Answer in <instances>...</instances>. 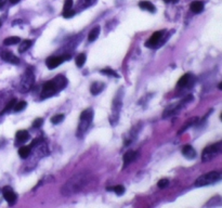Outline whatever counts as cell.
Instances as JSON below:
<instances>
[{
    "mask_svg": "<svg viewBox=\"0 0 222 208\" xmlns=\"http://www.w3.org/2000/svg\"><path fill=\"white\" fill-rule=\"evenodd\" d=\"M91 178V172L88 171L79 172V174H75L62 185L61 194L65 196V197H70V196H73L74 194H77L90 183Z\"/></svg>",
    "mask_w": 222,
    "mask_h": 208,
    "instance_id": "obj_1",
    "label": "cell"
},
{
    "mask_svg": "<svg viewBox=\"0 0 222 208\" xmlns=\"http://www.w3.org/2000/svg\"><path fill=\"white\" fill-rule=\"evenodd\" d=\"M66 84H67L66 78L63 76V75H58L56 77H54L53 80H50V81L46 82V84L44 85V87H42V92H41L42 99L51 96H53V94H55L56 92L61 91L62 89H64Z\"/></svg>",
    "mask_w": 222,
    "mask_h": 208,
    "instance_id": "obj_2",
    "label": "cell"
},
{
    "mask_svg": "<svg viewBox=\"0 0 222 208\" xmlns=\"http://www.w3.org/2000/svg\"><path fill=\"white\" fill-rule=\"evenodd\" d=\"M92 119H93V110L92 108H87L80 115V119H79V125H78V129H77V136L79 138L85 136V133L87 132V130L90 127Z\"/></svg>",
    "mask_w": 222,
    "mask_h": 208,
    "instance_id": "obj_3",
    "label": "cell"
},
{
    "mask_svg": "<svg viewBox=\"0 0 222 208\" xmlns=\"http://www.w3.org/2000/svg\"><path fill=\"white\" fill-rule=\"evenodd\" d=\"M221 180V174L219 171H210L207 174H202L198 177L195 181V186L199 188V186H205L209 185V184L216 183L217 181Z\"/></svg>",
    "mask_w": 222,
    "mask_h": 208,
    "instance_id": "obj_4",
    "label": "cell"
},
{
    "mask_svg": "<svg viewBox=\"0 0 222 208\" xmlns=\"http://www.w3.org/2000/svg\"><path fill=\"white\" fill-rule=\"evenodd\" d=\"M221 144H222L221 141H219V142L211 144V145H208L207 148H205V150L203 151L202 153L203 162H209V160H211L214 157H216L221 151Z\"/></svg>",
    "mask_w": 222,
    "mask_h": 208,
    "instance_id": "obj_5",
    "label": "cell"
},
{
    "mask_svg": "<svg viewBox=\"0 0 222 208\" xmlns=\"http://www.w3.org/2000/svg\"><path fill=\"white\" fill-rule=\"evenodd\" d=\"M34 74L30 72L29 70H26V73L24 74V76L22 78V81H21V91L22 92H27L32 88L33 84H34Z\"/></svg>",
    "mask_w": 222,
    "mask_h": 208,
    "instance_id": "obj_6",
    "label": "cell"
},
{
    "mask_svg": "<svg viewBox=\"0 0 222 208\" xmlns=\"http://www.w3.org/2000/svg\"><path fill=\"white\" fill-rule=\"evenodd\" d=\"M70 58V54H64V55H62V56H51V58L47 59L46 64L50 70H53V68L60 66L64 61L68 60Z\"/></svg>",
    "mask_w": 222,
    "mask_h": 208,
    "instance_id": "obj_7",
    "label": "cell"
},
{
    "mask_svg": "<svg viewBox=\"0 0 222 208\" xmlns=\"http://www.w3.org/2000/svg\"><path fill=\"white\" fill-rule=\"evenodd\" d=\"M165 30H157L155 32L150 38L147 39V41L145 42V46L147 48H155L159 44V42L162 41V38L164 37Z\"/></svg>",
    "mask_w": 222,
    "mask_h": 208,
    "instance_id": "obj_8",
    "label": "cell"
},
{
    "mask_svg": "<svg viewBox=\"0 0 222 208\" xmlns=\"http://www.w3.org/2000/svg\"><path fill=\"white\" fill-rule=\"evenodd\" d=\"M2 194H3L4 200H7V203H8L10 206H12V205H14L16 203L18 195H16V193L12 190L11 186H4V188L2 189Z\"/></svg>",
    "mask_w": 222,
    "mask_h": 208,
    "instance_id": "obj_9",
    "label": "cell"
},
{
    "mask_svg": "<svg viewBox=\"0 0 222 208\" xmlns=\"http://www.w3.org/2000/svg\"><path fill=\"white\" fill-rule=\"evenodd\" d=\"M0 55H1L2 60L8 63H11V64H18V63H20L18 58H16L11 51H2Z\"/></svg>",
    "mask_w": 222,
    "mask_h": 208,
    "instance_id": "obj_10",
    "label": "cell"
},
{
    "mask_svg": "<svg viewBox=\"0 0 222 208\" xmlns=\"http://www.w3.org/2000/svg\"><path fill=\"white\" fill-rule=\"evenodd\" d=\"M192 80H193V76L191 74H185L183 75L182 77L179 79L178 84H177V86H178V88H184V87H188V85L192 84Z\"/></svg>",
    "mask_w": 222,
    "mask_h": 208,
    "instance_id": "obj_11",
    "label": "cell"
},
{
    "mask_svg": "<svg viewBox=\"0 0 222 208\" xmlns=\"http://www.w3.org/2000/svg\"><path fill=\"white\" fill-rule=\"evenodd\" d=\"M136 158H137V152H134V151H128V152L125 153L124 158H122L124 159V168L129 166V164H131Z\"/></svg>",
    "mask_w": 222,
    "mask_h": 208,
    "instance_id": "obj_12",
    "label": "cell"
},
{
    "mask_svg": "<svg viewBox=\"0 0 222 208\" xmlns=\"http://www.w3.org/2000/svg\"><path fill=\"white\" fill-rule=\"evenodd\" d=\"M182 154L188 159H193L196 156V151L192 145H184L182 148Z\"/></svg>",
    "mask_w": 222,
    "mask_h": 208,
    "instance_id": "obj_13",
    "label": "cell"
},
{
    "mask_svg": "<svg viewBox=\"0 0 222 208\" xmlns=\"http://www.w3.org/2000/svg\"><path fill=\"white\" fill-rule=\"evenodd\" d=\"M103 89H104V84H103V82H100V81H96L91 85L90 92L93 94V96H96V94L100 93Z\"/></svg>",
    "mask_w": 222,
    "mask_h": 208,
    "instance_id": "obj_14",
    "label": "cell"
},
{
    "mask_svg": "<svg viewBox=\"0 0 222 208\" xmlns=\"http://www.w3.org/2000/svg\"><path fill=\"white\" fill-rule=\"evenodd\" d=\"M139 7L143 10H146L148 12H152L154 13L155 12V6L152 3V2L147 1V0H142V1L139 2Z\"/></svg>",
    "mask_w": 222,
    "mask_h": 208,
    "instance_id": "obj_15",
    "label": "cell"
},
{
    "mask_svg": "<svg viewBox=\"0 0 222 208\" xmlns=\"http://www.w3.org/2000/svg\"><path fill=\"white\" fill-rule=\"evenodd\" d=\"M15 138L18 142H25L29 139V133L26 130H18L15 134Z\"/></svg>",
    "mask_w": 222,
    "mask_h": 208,
    "instance_id": "obj_16",
    "label": "cell"
},
{
    "mask_svg": "<svg viewBox=\"0 0 222 208\" xmlns=\"http://www.w3.org/2000/svg\"><path fill=\"white\" fill-rule=\"evenodd\" d=\"M190 9L193 13H200L204 10V3L202 1H193L190 6Z\"/></svg>",
    "mask_w": 222,
    "mask_h": 208,
    "instance_id": "obj_17",
    "label": "cell"
},
{
    "mask_svg": "<svg viewBox=\"0 0 222 208\" xmlns=\"http://www.w3.org/2000/svg\"><path fill=\"white\" fill-rule=\"evenodd\" d=\"M99 35H100V26H96V27L92 28L90 33H89L88 40L89 41H94V40H96V38L99 37Z\"/></svg>",
    "mask_w": 222,
    "mask_h": 208,
    "instance_id": "obj_18",
    "label": "cell"
},
{
    "mask_svg": "<svg viewBox=\"0 0 222 208\" xmlns=\"http://www.w3.org/2000/svg\"><path fill=\"white\" fill-rule=\"evenodd\" d=\"M21 41V38L18 36H11V37H8L3 40V44L6 46H11V44H20Z\"/></svg>",
    "mask_w": 222,
    "mask_h": 208,
    "instance_id": "obj_19",
    "label": "cell"
},
{
    "mask_svg": "<svg viewBox=\"0 0 222 208\" xmlns=\"http://www.w3.org/2000/svg\"><path fill=\"white\" fill-rule=\"evenodd\" d=\"M197 120H198L197 117H192V118H190L188 120H186V122L182 126V128H181V130L179 131V133H182V132H184L188 128H190L192 125H194L195 122H197Z\"/></svg>",
    "mask_w": 222,
    "mask_h": 208,
    "instance_id": "obj_20",
    "label": "cell"
},
{
    "mask_svg": "<svg viewBox=\"0 0 222 208\" xmlns=\"http://www.w3.org/2000/svg\"><path fill=\"white\" fill-rule=\"evenodd\" d=\"M30 148L29 146H21L18 148V155L21 156L22 158H27L30 154Z\"/></svg>",
    "mask_w": 222,
    "mask_h": 208,
    "instance_id": "obj_21",
    "label": "cell"
},
{
    "mask_svg": "<svg viewBox=\"0 0 222 208\" xmlns=\"http://www.w3.org/2000/svg\"><path fill=\"white\" fill-rule=\"evenodd\" d=\"M33 44V41L32 40H24V41L21 44V46L18 47V52H21V53H23V52H25L26 50L30 48V46Z\"/></svg>",
    "mask_w": 222,
    "mask_h": 208,
    "instance_id": "obj_22",
    "label": "cell"
},
{
    "mask_svg": "<svg viewBox=\"0 0 222 208\" xmlns=\"http://www.w3.org/2000/svg\"><path fill=\"white\" fill-rule=\"evenodd\" d=\"M86 59H87V56H86V54H85V53L78 54V55H77V58H76V65L78 66V67H81V66H84L85 62H86Z\"/></svg>",
    "mask_w": 222,
    "mask_h": 208,
    "instance_id": "obj_23",
    "label": "cell"
},
{
    "mask_svg": "<svg viewBox=\"0 0 222 208\" xmlns=\"http://www.w3.org/2000/svg\"><path fill=\"white\" fill-rule=\"evenodd\" d=\"M63 119H64V115L58 114V115H54V116L51 117V122L54 125H56V124H60L61 122H63Z\"/></svg>",
    "mask_w": 222,
    "mask_h": 208,
    "instance_id": "obj_24",
    "label": "cell"
},
{
    "mask_svg": "<svg viewBox=\"0 0 222 208\" xmlns=\"http://www.w3.org/2000/svg\"><path fill=\"white\" fill-rule=\"evenodd\" d=\"M25 107H26V102H25V101H21V102L14 104L13 110L15 111V112H20V111L24 110Z\"/></svg>",
    "mask_w": 222,
    "mask_h": 208,
    "instance_id": "obj_25",
    "label": "cell"
},
{
    "mask_svg": "<svg viewBox=\"0 0 222 208\" xmlns=\"http://www.w3.org/2000/svg\"><path fill=\"white\" fill-rule=\"evenodd\" d=\"M112 190L114 191L117 195H122L125 193V188L122 185H115L114 188H112Z\"/></svg>",
    "mask_w": 222,
    "mask_h": 208,
    "instance_id": "obj_26",
    "label": "cell"
},
{
    "mask_svg": "<svg viewBox=\"0 0 222 208\" xmlns=\"http://www.w3.org/2000/svg\"><path fill=\"white\" fill-rule=\"evenodd\" d=\"M101 73L104 75H108V76H114V77H118V74L116 72H114L113 70H111V68H105V70H101Z\"/></svg>",
    "mask_w": 222,
    "mask_h": 208,
    "instance_id": "obj_27",
    "label": "cell"
},
{
    "mask_svg": "<svg viewBox=\"0 0 222 208\" xmlns=\"http://www.w3.org/2000/svg\"><path fill=\"white\" fill-rule=\"evenodd\" d=\"M168 184H169V180H168V179H162V180L158 181L157 185H158V188H159V189H165V188H167V186H168Z\"/></svg>",
    "mask_w": 222,
    "mask_h": 208,
    "instance_id": "obj_28",
    "label": "cell"
},
{
    "mask_svg": "<svg viewBox=\"0 0 222 208\" xmlns=\"http://www.w3.org/2000/svg\"><path fill=\"white\" fill-rule=\"evenodd\" d=\"M15 103H16V100H15V99H12V100H11L10 102L8 103V105H7L6 107H4V110L1 112V114H3V113L8 112L9 110H11V108H13V106H14V104H15Z\"/></svg>",
    "mask_w": 222,
    "mask_h": 208,
    "instance_id": "obj_29",
    "label": "cell"
},
{
    "mask_svg": "<svg viewBox=\"0 0 222 208\" xmlns=\"http://www.w3.org/2000/svg\"><path fill=\"white\" fill-rule=\"evenodd\" d=\"M75 10H73V9H70V10H67V11H63V16L66 18H72V16H74L75 15Z\"/></svg>",
    "mask_w": 222,
    "mask_h": 208,
    "instance_id": "obj_30",
    "label": "cell"
},
{
    "mask_svg": "<svg viewBox=\"0 0 222 208\" xmlns=\"http://www.w3.org/2000/svg\"><path fill=\"white\" fill-rule=\"evenodd\" d=\"M73 7V0H65L64 1V7H63V11H67L72 9Z\"/></svg>",
    "mask_w": 222,
    "mask_h": 208,
    "instance_id": "obj_31",
    "label": "cell"
},
{
    "mask_svg": "<svg viewBox=\"0 0 222 208\" xmlns=\"http://www.w3.org/2000/svg\"><path fill=\"white\" fill-rule=\"evenodd\" d=\"M42 124H44V119H42V118H37V119L33 122V127H35V128H39L40 126H42Z\"/></svg>",
    "mask_w": 222,
    "mask_h": 208,
    "instance_id": "obj_32",
    "label": "cell"
},
{
    "mask_svg": "<svg viewBox=\"0 0 222 208\" xmlns=\"http://www.w3.org/2000/svg\"><path fill=\"white\" fill-rule=\"evenodd\" d=\"M96 2V0H81V6L84 7H89L91 4H93Z\"/></svg>",
    "mask_w": 222,
    "mask_h": 208,
    "instance_id": "obj_33",
    "label": "cell"
},
{
    "mask_svg": "<svg viewBox=\"0 0 222 208\" xmlns=\"http://www.w3.org/2000/svg\"><path fill=\"white\" fill-rule=\"evenodd\" d=\"M6 2H7V0H0V9L3 8V6L6 4Z\"/></svg>",
    "mask_w": 222,
    "mask_h": 208,
    "instance_id": "obj_34",
    "label": "cell"
},
{
    "mask_svg": "<svg viewBox=\"0 0 222 208\" xmlns=\"http://www.w3.org/2000/svg\"><path fill=\"white\" fill-rule=\"evenodd\" d=\"M166 3H169V2H171V3H176V2H178L179 0H164Z\"/></svg>",
    "mask_w": 222,
    "mask_h": 208,
    "instance_id": "obj_35",
    "label": "cell"
},
{
    "mask_svg": "<svg viewBox=\"0 0 222 208\" xmlns=\"http://www.w3.org/2000/svg\"><path fill=\"white\" fill-rule=\"evenodd\" d=\"M10 2L13 4H15V3H18V2H20V0H10Z\"/></svg>",
    "mask_w": 222,
    "mask_h": 208,
    "instance_id": "obj_36",
    "label": "cell"
}]
</instances>
